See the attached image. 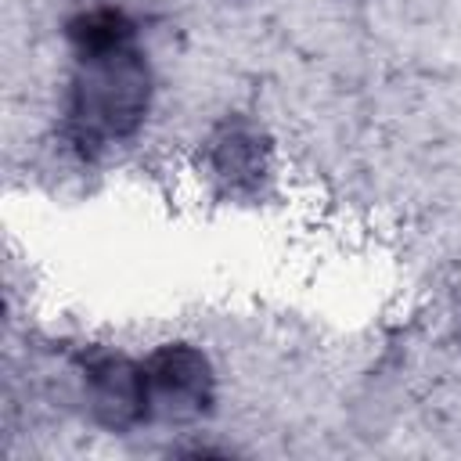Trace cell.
I'll return each mask as SVG.
<instances>
[{
  "label": "cell",
  "instance_id": "cell-1",
  "mask_svg": "<svg viewBox=\"0 0 461 461\" xmlns=\"http://www.w3.org/2000/svg\"><path fill=\"white\" fill-rule=\"evenodd\" d=\"M76 72L68 83L65 126L76 148L101 151L126 140L148 112V65L137 50V25L122 7H86L68 22Z\"/></svg>",
  "mask_w": 461,
  "mask_h": 461
},
{
  "label": "cell",
  "instance_id": "cell-2",
  "mask_svg": "<svg viewBox=\"0 0 461 461\" xmlns=\"http://www.w3.org/2000/svg\"><path fill=\"white\" fill-rule=\"evenodd\" d=\"M140 375H144L148 418L187 421L202 414L209 400V367L202 353L187 346H166L140 364Z\"/></svg>",
  "mask_w": 461,
  "mask_h": 461
}]
</instances>
